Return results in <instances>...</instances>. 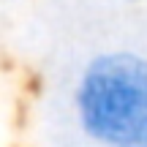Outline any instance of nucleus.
Returning a JSON list of instances; mask_svg holds the SVG:
<instances>
[{"mask_svg":"<svg viewBox=\"0 0 147 147\" xmlns=\"http://www.w3.org/2000/svg\"><path fill=\"white\" fill-rule=\"evenodd\" d=\"M82 131L101 147H147V57L106 52L87 63L74 90Z\"/></svg>","mask_w":147,"mask_h":147,"instance_id":"f257e3e1","label":"nucleus"}]
</instances>
